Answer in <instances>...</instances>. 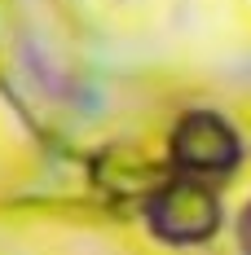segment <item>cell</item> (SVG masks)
I'll return each instance as SVG.
<instances>
[{"instance_id":"3957f363","label":"cell","mask_w":251,"mask_h":255,"mask_svg":"<svg viewBox=\"0 0 251 255\" xmlns=\"http://www.w3.org/2000/svg\"><path fill=\"white\" fill-rule=\"evenodd\" d=\"M238 242H243V251L251 255V207L243 211V220H238Z\"/></svg>"},{"instance_id":"7a4b0ae2","label":"cell","mask_w":251,"mask_h":255,"mask_svg":"<svg viewBox=\"0 0 251 255\" xmlns=\"http://www.w3.org/2000/svg\"><path fill=\"white\" fill-rule=\"evenodd\" d=\"M172 154L190 176H225L238 163V136L221 115H185L172 132Z\"/></svg>"},{"instance_id":"6da1fadb","label":"cell","mask_w":251,"mask_h":255,"mask_svg":"<svg viewBox=\"0 0 251 255\" xmlns=\"http://www.w3.org/2000/svg\"><path fill=\"white\" fill-rule=\"evenodd\" d=\"M150 225L163 242H207L221 225V198L203 180H176L150 198Z\"/></svg>"}]
</instances>
